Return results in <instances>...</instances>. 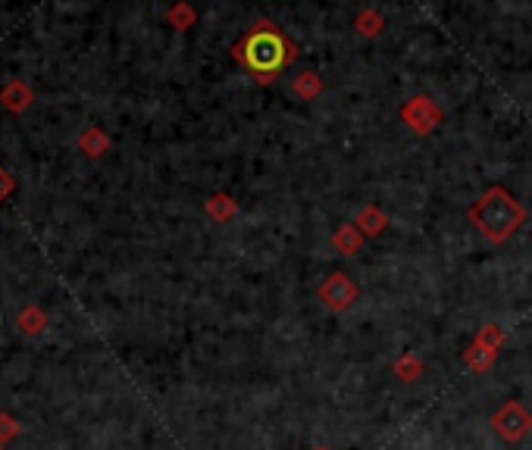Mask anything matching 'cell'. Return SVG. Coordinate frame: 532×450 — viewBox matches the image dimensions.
I'll list each match as a JSON object with an SVG mask.
<instances>
[{
	"label": "cell",
	"mask_w": 532,
	"mask_h": 450,
	"mask_svg": "<svg viewBox=\"0 0 532 450\" xmlns=\"http://www.w3.org/2000/svg\"><path fill=\"white\" fill-rule=\"evenodd\" d=\"M13 188H16V182H13V175L6 173L4 166H0V201H4V197H10V194H13Z\"/></svg>",
	"instance_id": "9a60e30c"
},
{
	"label": "cell",
	"mask_w": 532,
	"mask_h": 450,
	"mask_svg": "<svg viewBox=\"0 0 532 450\" xmlns=\"http://www.w3.org/2000/svg\"><path fill=\"white\" fill-rule=\"evenodd\" d=\"M317 450H323V447H317Z\"/></svg>",
	"instance_id": "ac0fdd59"
},
{
	"label": "cell",
	"mask_w": 532,
	"mask_h": 450,
	"mask_svg": "<svg viewBox=\"0 0 532 450\" xmlns=\"http://www.w3.org/2000/svg\"><path fill=\"white\" fill-rule=\"evenodd\" d=\"M357 228H360L363 235H379L385 228V213L379 210V206H367V210L357 216Z\"/></svg>",
	"instance_id": "7c38bea8"
},
{
	"label": "cell",
	"mask_w": 532,
	"mask_h": 450,
	"mask_svg": "<svg viewBox=\"0 0 532 450\" xmlns=\"http://www.w3.org/2000/svg\"><path fill=\"white\" fill-rule=\"evenodd\" d=\"M332 241H335V247H339V254L354 256L357 247H360V228H357V225H341L339 232L332 235Z\"/></svg>",
	"instance_id": "30bf717a"
},
{
	"label": "cell",
	"mask_w": 532,
	"mask_h": 450,
	"mask_svg": "<svg viewBox=\"0 0 532 450\" xmlns=\"http://www.w3.org/2000/svg\"><path fill=\"white\" fill-rule=\"evenodd\" d=\"M207 213L216 219V223H225V219L235 213V201H232V197H225V194H214L207 201Z\"/></svg>",
	"instance_id": "4fadbf2b"
},
{
	"label": "cell",
	"mask_w": 532,
	"mask_h": 450,
	"mask_svg": "<svg viewBox=\"0 0 532 450\" xmlns=\"http://www.w3.org/2000/svg\"><path fill=\"white\" fill-rule=\"evenodd\" d=\"M19 326H23L26 331H38L45 329V313H38L35 307H28L23 316H19Z\"/></svg>",
	"instance_id": "5bb4252c"
},
{
	"label": "cell",
	"mask_w": 532,
	"mask_h": 450,
	"mask_svg": "<svg viewBox=\"0 0 532 450\" xmlns=\"http://www.w3.org/2000/svg\"><path fill=\"white\" fill-rule=\"evenodd\" d=\"M32 100H35V91L26 78H10V82L0 88V107H4L6 113L23 116L26 110L32 107Z\"/></svg>",
	"instance_id": "8992f818"
},
{
	"label": "cell",
	"mask_w": 532,
	"mask_h": 450,
	"mask_svg": "<svg viewBox=\"0 0 532 450\" xmlns=\"http://www.w3.org/2000/svg\"><path fill=\"white\" fill-rule=\"evenodd\" d=\"M319 300H323L332 313H341V309H348L357 300V285L351 282L348 272H332V276H326L323 285H319Z\"/></svg>",
	"instance_id": "277c9868"
},
{
	"label": "cell",
	"mask_w": 532,
	"mask_h": 450,
	"mask_svg": "<svg viewBox=\"0 0 532 450\" xmlns=\"http://www.w3.org/2000/svg\"><path fill=\"white\" fill-rule=\"evenodd\" d=\"M466 216H470L473 228H476L485 241L505 245L510 235H516V228L523 225L527 210H523V204L516 201L507 188H498V184H495V188H488L485 194L470 206Z\"/></svg>",
	"instance_id": "7a4b0ae2"
},
{
	"label": "cell",
	"mask_w": 532,
	"mask_h": 450,
	"mask_svg": "<svg viewBox=\"0 0 532 450\" xmlns=\"http://www.w3.org/2000/svg\"><path fill=\"white\" fill-rule=\"evenodd\" d=\"M166 22H170L176 32H188V28L198 22V13H194V6L188 4V0H179V4H172L170 10H166Z\"/></svg>",
	"instance_id": "ba28073f"
},
{
	"label": "cell",
	"mask_w": 532,
	"mask_h": 450,
	"mask_svg": "<svg viewBox=\"0 0 532 450\" xmlns=\"http://www.w3.org/2000/svg\"><path fill=\"white\" fill-rule=\"evenodd\" d=\"M10 434H16V425H13V419L0 416V438H10Z\"/></svg>",
	"instance_id": "2e32d148"
},
{
	"label": "cell",
	"mask_w": 532,
	"mask_h": 450,
	"mask_svg": "<svg viewBox=\"0 0 532 450\" xmlns=\"http://www.w3.org/2000/svg\"><path fill=\"white\" fill-rule=\"evenodd\" d=\"M398 372H417V363H413V360H407V363L401 360V363H398Z\"/></svg>",
	"instance_id": "e0dca14e"
},
{
	"label": "cell",
	"mask_w": 532,
	"mask_h": 450,
	"mask_svg": "<svg viewBox=\"0 0 532 450\" xmlns=\"http://www.w3.org/2000/svg\"><path fill=\"white\" fill-rule=\"evenodd\" d=\"M107 147H110V138H107V131L98 129V125H89V129L78 135V151H82L85 157H104Z\"/></svg>",
	"instance_id": "52a82bcc"
},
{
	"label": "cell",
	"mask_w": 532,
	"mask_h": 450,
	"mask_svg": "<svg viewBox=\"0 0 532 450\" xmlns=\"http://www.w3.org/2000/svg\"><path fill=\"white\" fill-rule=\"evenodd\" d=\"M401 120L411 125L417 135H429V131L435 129V125L442 122V110L435 107L433 98H426V94H417V98H411L401 107Z\"/></svg>",
	"instance_id": "3957f363"
},
{
	"label": "cell",
	"mask_w": 532,
	"mask_h": 450,
	"mask_svg": "<svg viewBox=\"0 0 532 450\" xmlns=\"http://www.w3.org/2000/svg\"><path fill=\"white\" fill-rule=\"evenodd\" d=\"M232 60L257 85H269L297 60V44L273 19H254L251 28L232 44Z\"/></svg>",
	"instance_id": "6da1fadb"
},
{
	"label": "cell",
	"mask_w": 532,
	"mask_h": 450,
	"mask_svg": "<svg viewBox=\"0 0 532 450\" xmlns=\"http://www.w3.org/2000/svg\"><path fill=\"white\" fill-rule=\"evenodd\" d=\"M382 26H385V19H382V13H376V10H360L354 19L357 35H363V38H376V35L382 32Z\"/></svg>",
	"instance_id": "9c48e42d"
},
{
	"label": "cell",
	"mask_w": 532,
	"mask_h": 450,
	"mask_svg": "<svg viewBox=\"0 0 532 450\" xmlns=\"http://www.w3.org/2000/svg\"><path fill=\"white\" fill-rule=\"evenodd\" d=\"M492 425H495V432H498L505 441H520L523 434L532 429V416L516 401H510L498 413H495Z\"/></svg>",
	"instance_id": "5b68a950"
},
{
	"label": "cell",
	"mask_w": 532,
	"mask_h": 450,
	"mask_svg": "<svg viewBox=\"0 0 532 450\" xmlns=\"http://www.w3.org/2000/svg\"><path fill=\"white\" fill-rule=\"evenodd\" d=\"M291 91H295V98H301V100H313L319 91H323V82H319L317 72H301V76L295 78V85H291Z\"/></svg>",
	"instance_id": "8fae6325"
}]
</instances>
